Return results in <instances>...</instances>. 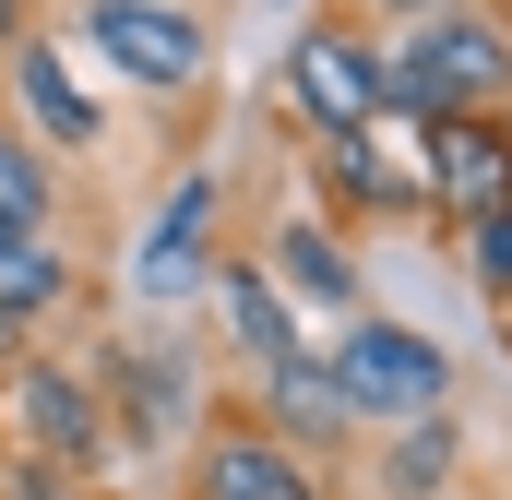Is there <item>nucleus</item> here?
<instances>
[{
    "mask_svg": "<svg viewBox=\"0 0 512 500\" xmlns=\"http://www.w3.org/2000/svg\"><path fill=\"white\" fill-rule=\"evenodd\" d=\"M274 120L286 131H370L382 120V36L322 0V12L298 24L286 72H274Z\"/></svg>",
    "mask_w": 512,
    "mask_h": 500,
    "instance_id": "nucleus-9",
    "label": "nucleus"
},
{
    "mask_svg": "<svg viewBox=\"0 0 512 500\" xmlns=\"http://www.w3.org/2000/svg\"><path fill=\"white\" fill-rule=\"evenodd\" d=\"M203 286H215V310H227V334H239V370H274V358H298V346H310L298 298H286V286L251 262V239L215 250V274H203Z\"/></svg>",
    "mask_w": 512,
    "mask_h": 500,
    "instance_id": "nucleus-15",
    "label": "nucleus"
},
{
    "mask_svg": "<svg viewBox=\"0 0 512 500\" xmlns=\"http://www.w3.org/2000/svg\"><path fill=\"white\" fill-rule=\"evenodd\" d=\"M393 120H512V12H429L382 36Z\"/></svg>",
    "mask_w": 512,
    "mask_h": 500,
    "instance_id": "nucleus-2",
    "label": "nucleus"
},
{
    "mask_svg": "<svg viewBox=\"0 0 512 500\" xmlns=\"http://www.w3.org/2000/svg\"><path fill=\"white\" fill-rule=\"evenodd\" d=\"M0 500H120V489H84V477H48V465L0 453Z\"/></svg>",
    "mask_w": 512,
    "mask_h": 500,
    "instance_id": "nucleus-18",
    "label": "nucleus"
},
{
    "mask_svg": "<svg viewBox=\"0 0 512 500\" xmlns=\"http://www.w3.org/2000/svg\"><path fill=\"white\" fill-rule=\"evenodd\" d=\"M0 453L48 465V477H84V489H120V441H108V405L84 381V346H12L0 358Z\"/></svg>",
    "mask_w": 512,
    "mask_h": 500,
    "instance_id": "nucleus-3",
    "label": "nucleus"
},
{
    "mask_svg": "<svg viewBox=\"0 0 512 500\" xmlns=\"http://www.w3.org/2000/svg\"><path fill=\"white\" fill-rule=\"evenodd\" d=\"M227 239H251V262L298 298V322H358L370 310V274H358V239H334L310 203H262V179L239 167V203H227Z\"/></svg>",
    "mask_w": 512,
    "mask_h": 500,
    "instance_id": "nucleus-7",
    "label": "nucleus"
},
{
    "mask_svg": "<svg viewBox=\"0 0 512 500\" xmlns=\"http://www.w3.org/2000/svg\"><path fill=\"white\" fill-rule=\"evenodd\" d=\"M36 24H48V0H0V48H24Z\"/></svg>",
    "mask_w": 512,
    "mask_h": 500,
    "instance_id": "nucleus-19",
    "label": "nucleus"
},
{
    "mask_svg": "<svg viewBox=\"0 0 512 500\" xmlns=\"http://www.w3.org/2000/svg\"><path fill=\"white\" fill-rule=\"evenodd\" d=\"M108 310V274L72 227H0V358L36 334H84Z\"/></svg>",
    "mask_w": 512,
    "mask_h": 500,
    "instance_id": "nucleus-10",
    "label": "nucleus"
},
{
    "mask_svg": "<svg viewBox=\"0 0 512 500\" xmlns=\"http://www.w3.org/2000/svg\"><path fill=\"white\" fill-rule=\"evenodd\" d=\"M334 12H358L370 36H393V24H429V12H512V0H334Z\"/></svg>",
    "mask_w": 512,
    "mask_h": 500,
    "instance_id": "nucleus-17",
    "label": "nucleus"
},
{
    "mask_svg": "<svg viewBox=\"0 0 512 500\" xmlns=\"http://www.w3.org/2000/svg\"><path fill=\"white\" fill-rule=\"evenodd\" d=\"M0 108L36 131L60 167H84V155H108V108L72 84V48H60V24H36L24 48H0Z\"/></svg>",
    "mask_w": 512,
    "mask_h": 500,
    "instance_id": "nucleus-14",
    "label": "nucleus"
},
{
    "mask_svg": "<svg viewBox=\"0 0 512 500\" xmlns=\"http://www.w3.org/2000/svg\"><path fill=\"white\" fill-rule=\"evenodd\" d=\"M239 405H251V417L274 429V441H286V453H310V465L358 477V441H370V417L334 393L322 346H298V358H274V370H239Z\"/></svg>",
    "mask_w": 512,
    "mask_h": 500,
    "instance_id": "nucleus-11",
    "label": "nucleus"
},
{
    "mask_svg": "<svg viewBox=\"0 0 512 500\" xmlns=\"http://www.w3.org/2000/svg\"><path fill=\"white\" fill-rule=\"evenodd\" d=\"M84 381H96V405H108L120 465L179 453V441H191V417H203V370H191V346H143V334L84 322Z\"/></svg>",
    "mask_w": 512,
    "mask_h": 500,
    "instance_id": "nucleus-6",
    "label": "nucleus"
},
{
    "mask_svg": "<svg viewBox=\"0 0 512 500\" xmlns=\"http://www.w3.org/2000/svg\"><path fill=\"white\" fill-rule=\"evenodd\" d=\"M322 370H334V393L370 417V429H393V417H441L453 405V346L429 334V322H393V310H358V322H334V346H322Z\"/></svg>",
    "mask_w": 512,
    "mask_h": 500,
    "instance_id": "nucleus-8",
    "label": "nucleus"
},
{
    "mask_svg": "<svg viewBox=\"0 0 512 500\" xmlns=\"http://www.w3.org/2000/svg\"><path fill=\"white\" fill-rule=\"evenodd\" d=\"M298 143V203L334 227V239H382V227H429V191H417V120H370V131H286Z\"/></svg>",
    "mask_w": 512,
    "mask_h": 500,
    "instance_id": "nucleus-4",
    "label": "nucleus"
},
{
    "mask_svg": "<svg viewBox=\"0 0 512 500\" xmlns=\"http://www.w3.org/2000/svg\"><path fill=\"white\" fill-rule=\"evenodd\" d=\"M48 24H72L84 36V60H108V84L143 96L167 143L191 155V131L215 108V48H227V0H72V12H48Z\"/></svg>",
    "mask_w": 512,
    "mask_h": 500,
    "instance_id": "nucleus-1",
    "label": "nucleus"
},
{
    "mask_svg": "<svg viewBox=\"0 0 512 500\" xmlns=\"http://www.w3.org/2000/svg\"><path fill=\"white\" fill-rule=\"evenodd\" d=\"M48 12H72V0H48Z\"/></svg>",
    "mask_w": 512,
    "mask_h": 500,
    "instance_id": "nucleus-20",
    "label": "nucleus"
},
{
    "mask_svg": "<svg viewBox=\"0 0 512 500\" xmlns=\"http://www.w3.org/2000/svg\"><path fill=\"white\" fill-rule=\"evenodd\" d=\"M417 191L429 239H465L489 203H512V120H417Z\"/></svg>",
    "mask_w": 512,
    "mask_h": 500,
    "instance_id": "nucleus-13",
    "label": "nucleus"
},
{
    "mask_svg": "<svg viewBox=\"0 0 512 500\" xmlns=\"http://www.w3.org/2000/svg\"><path fill=\"white\" fill-rule=\"evenodd\" d=\"M167 500H358V489H346L334 465L286 453L239 393H203V417H191V441H179V465H167Z\"/></svg>",
    "mask_w": 512,
    "mask_h": 500,
    "instance_id": "nucleus-5",
    "label": "nucleus"
},
{
    "mask_svg": "<svg viewBox=\"0 0 512 500\" xmlns=\"http://www.w3.org/2000/svg\"><path fill=\"white\" fill-rule=\"evenodd\" d=\"M465 274H477V298H489V310H501V334H512V203H489V215H477V227H465Z\"/></svg>",
    "mask_w": 512,
    "mask_h": 500,
    "instance_id": "nucleus-16",
    "label": "nucleus"
},
{
    "mask_svg": "<svg viewBox=\"0 0 512 500\" xmlns=\"http://www.w3.org/2000/svg\"><path fill=\"white\" fill-rule=\"evenodd\" d=\"M227 203H239V179H227V167H179V179H167V203L143 215L131 286H143V298H191V286L215 274V250H227Z\"/></svg>",
    "mask_w": 512,
    "mask_h": 500,
    "instance_id": "nucleus-12",
    "label": "nucleus"
}]
</instances>
